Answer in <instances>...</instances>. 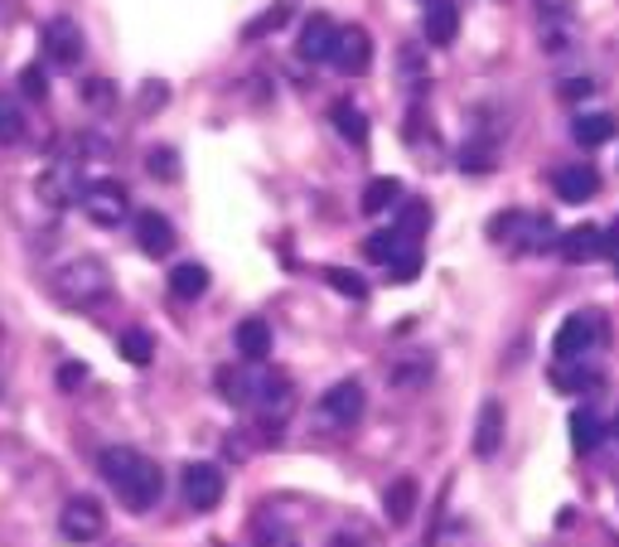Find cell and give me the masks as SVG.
I'll return each instance as SVG.
<instances>
[{
  "mask_svg": "<svg viewBox=\"0 0 619 547\" xmlns=\"http://www.w3.org/2000/svg\"><path fill=\"white\" fill-rule=\"evenodd\" d=\"M421 29H426V39L445 49V44L460 35V5H450V0H431V5H426Z\"/></svg>",
  "mask_w": 619,
  "mask_h": 547,
  "instance_id": "obj_18",
  "label": "cell"
},
{
  "mask_svg": "<svg viewBox=\"0 0 619 547\" xmlns=\"http://www.w3.org/2000/svg\"><path fill=\"white\" fill-rule=\"evenodd\" d=\"M551 383H557L561 393H595V388H600V373L585 368V359L581 364H557L551 368Z\"/></svg>",
  "mask_w": 619,
  "mask_h": 547,
  "instance_id": "obj_22",
  "label": "cell"
},
{
  "mask_svg": "<svg viewBox=\"0 0 619 547\" xmlns=\"http://www.w3.org/2000/svg\"><path fill=\"white\" fill-rule=\"evenodd\" d=\"M330 63H334V69H340L344 78H358V73L373 69V39H368V29H364V25H348V29H340V39H334Z\"/></svg>",
  "mask_w": 619,
  "mask_h": 547,
  "instance_id": "obj_9",
  "label": "cell"
},
{
  "mask_svg": "<svg viewBox=\"0 0 619 547\" xmlns=\"http://www.w3.org/2000/svg\"><path fill=\"white\" fill-rule=\"evenodd\" d=\"M571 136H576L585 151H591V146H605V141H615V117H605V111L576 117V121H571Z\"/></svg>",
  "mask_w": 619,
  "mask_h": 547,
  "instance_id": "obj_23",
  "label": "cell"
},
{
  "mask_svg": "<svg viewBox=\"0 0 619 547\" xmlns=\"http://www.w3.org/2000/svg\"><path fill=\"white\" fill-rule=\"evenodd\" d=\"M170 292L179 300H199L209 292V266L204 262H179L175 272H170Z\"/></svg>",
  "mask_w": 619,
  "mask_h": 547,
  "instance_id": "obj_21",
  "label": "cell"
},
{
  "mask_svg": "<svg viewBox=\"0 0 619 547\" xmlns=\"http://www.w3.org/2000/svg\"><path fill=\"white\" fill-rule=\"evenodd\" d=\"M78 204H83V214L93 218L97 228H117V223L131 214V199H127V189H121L117 180H93L83 189Z\"/></svg>",
  "mask_w": 619,
  "mask_h": 547,
  "instance_id": "obj_6",
  "label": "cell"
},
{
  "mask_svg": "<svg viewBox=\"0 0 619 547\" xmlns=\"http://www.w3.org/2000/svg\"><path fill=\"white\" fill-rule=\"evenodd\" d=\"M551 189H557L561 204H585V199H595V189H600V175H595V165H561V170L551 175Z\"/></svg>",
  "mask_w": 619,
  "mask_h": 547,
  "instance_id": "obj_13",
  "label": "cell"
},
{
  "mask_svg": "<svg viewBox=\"0 0 619 547\" xmlns=\"http://www.w3.org/2000/svg\"><path fill=\"white\" fill-rule=\"evenodd\" d=\"M585 97V93H591V78H571V83H561V97Z\"/></svg>",
  "mask_w": 619,
  "mask_h": 547,
  "instance_id": "obj_39",
  "label": "cell"
},
{
  "mask_svg": "<svg viewBox=\"0 0 619 547\" xmlns=\"http://www.w3.org/2000/svg\"><path fill=\"white\" fill-rule=\"evenodd\" d=\"M600 340H605V320L595 316V310H576V316L561 320L551 349H557V364H581Z\"/></svg>",
  "mask_w": 619,
  "mask_h": 547,
  "instance_id": "obj_3",
  "label": "cell"
},
{
  "mask_svg": "<svg viewBox=\"0 0 619 547\" xmlns=\"http://www.w3.org/2000/svg\"><path fill=\"white\" fill-rule=\"evenodd\" d=\"M397 199H402V185L392 180V175H378V180H368L364 199H358V209L378 218V214H388V209H397Z\"/></svg>",
  "mask_w": 619,
  "mask_h": 547,
  "instance_id": "obj_20",
  "label": "cell"
},
{
  "mask_svg": "<svg viewBox=\"0 0 619 547\" xmlns=\"http://www.w3.org/2000/svg\"><path fill=\"white\" fill-rule=\"evenodd\" d=\"M600 441H605V421L595 417V412H576V417H571V445H576V451H595Z\"/></svg>",
  "mask_w": 619,
  "mask_h": 547,
  "instance_id": "obj_27",
  "label": "cell"
},
{
  "mask_svg": "<svg viewBox=\"0 0 619 547\" xmlns=\"http://www.w3.org/2000/svg\"><path fill=\"white\" fill-rule=\"evenodd\" d=\"M364 407H368V393H364L358 378H344V383H334L330 393L320 397L324 421H334V427H354V421L364 417Z\"/></svg>",
  "mask_w": 619,
  "mask_h": 547,
  "instance_id": "obj_10",
  "label": "cell"
},
{
  "mask_svg": "<svg viewBox=\"0 0 619 547\" xmlns=\"http://www.w3.org/2000/svg\"><path fill=\"white\" fill-rule=\"evenodd\" d=\"M25 141V111L15 93H0V146H20Z\"/></svg>",
  "mask_w": 619,
  "mask_h": 547,
  "instance_id": "obj_24",
  "label": "cell"
},
{
  "mask_svg": "<svg viewBox=\"0 0 619 547\" xmlns=\"http://www.w3.org/2000/svg\"><path fill=\"white\" fill-rule=\"evenodd\" d=\"M431 378V359H412V364H392V383L397 388H416Z\"/></svg>",
  "mask_w": 619,
  "mask_h": 547,
  "instance_id": "obj_32",
  "label": "cell"
},
{
  "mask_svg": "<svg viewBox=\"0 0 619 547\" xmlns=\"http://www.w3.org/2000/svg\"><path fill=\"white\" fill-rule=\"evenodd\" d=\"M600 233H605V257H610L615 272H619V218L610 223V228H600Z\"/></svg>",
  "mask_w": 619,
  "mask_h": 547,
  "instance_id": "obj_37",
  "label": "cell"
},
{
  "mask_svg": "<svg viewBox=\"0 0 619 547\" xmlns=\"http://www.w3.org/2000/svg\"><path fill=\"white\" fill-rule=\"evenodd\" d=\"M83 378H87V368H83V364H63V368H59V388H78Z\"/></svg>",
  "mask_w": 619,
  "mask_h": 547,
  "instance_id": "obj_38",
  "label": "cell"
},
{
  "mask_svg": "<svg viewBox=\"0 0 619 547\" xmlns=\"http://www.w3.org/2000/svg\"><path fill=\"white\" fill-rule=\"evenodd\" d=\"M136 242L145 257H170L175 252V223L165 214H155V209H145L136 214Z\"/></svg>",
  "mask_w": 619,
  "mask_h": 547,
  "instance_id": "obj_15",
  "label": "cell"
},
{
  "mask_svg": "<svg viewBox=\"0 0 619 547\" xmlns=\"http://www.w3.org/2000/svg\"><path fill=\"white\" fill-rule=\"evenodd\" d=\"M416 495H421V489H416V479L412 475H402V479H392L388 485V495H382V513H388V523H412V513H416Z\"/></svg>",
  "mask_w": 619,
  "mask_h": 547,
  "instance_id": "obj_19",
  "label": "cell"
},
{
  "mask_svg": "<svg viewBox=\"0 0 619 547\" xmlns=\"http://www.w3.org/2000/svg\"><path fill=\"white\" fill-rule=\"evenodd\" d=\"M615 437H619V417H615Z\"/></svg>",
  "mask_w": 619,
  "mask_h": 547,
  "instance_id": "obj_40",
  "label": "cell"
},
{
  "mask_svg": "<svg viewBox=\"0 0 619 547\" xmlns=\"http://www.w3.org/2000/svg\"><path fill=\"white\" fill-rule=\"evenodd\" d=\"M179 489H184V504H189V509L209 513V509L223 504V489H228V479H223L218 465L199 461V465H184V479H179Z\"/></svg>",
  "mask_w": 619,
  "mask_h": 547,
  "instance_id": "obj_8",
  "label": "cell"
},
{
  "mask_svg": "<svg viewBox=\"0 0 619 547\" xmlns=\"http://www.w3.org/2000/svg\"><path fill=\"white\" fill-rule=\"evenodd\" d=\"M407 248H416V242H407V238H402L397 228H388V233H373V238L364 242V252L373 257V262H382V266H392V262H397V257L407 252Z\"/></svg>",
  "mask_w": 619,
  "mask_h": 547,
  "instance_id": "obj_26",
  "label": "cell"
},
{
  "mask_svg": "<svg viewBox=\"0 0 619 547\" xmlns=\"http://www.w3.org/2000/svg\"><path fill=\"white\" fill-rule=\"evenodd\" d=\"M286 20H290V10H286V5H272L262 20H257V25H247V39H257V35H272V29H281V25H286Z\"/></svg>",
  "mask_w": 619,
  "mask_h": 547,
  "instance_id": "obj_35",
  "label": "cell"
},
{
  "mask_svg": "<svg viewBox=\"0 0 619 547\" xmlns=\"http://www.w3.org/2000/svg\"><path fill=\"white\" fill-rule=\"evenodd\" d=\"M103 528H107V513H103V504H97L93 495H73L69 504H63V513H59V533L69 543H78V547L97 543V538H103Z\"/></svg>",
  "mask_w": 619,
  "mask_h": 547,
  "instance_id": "obj_5",
  "label": "cell"
},
{
  "mask_svg": "<svg viewBox=\"0 0 619 547\" xmlns=\"http://www.w3.org/2000/svg\"><path fill=\"white\" fill-rule=\"evenodd\" d=\"M330 121L340 127L344 141H354V146H364V141H368V117H364V111H358L354 103H334V107H330Z\"/></svg>",
  "mask_w": 619,
  "mask_h": 547,
  "instance_id": "obj_25",
  "label": "cell"
},
{
  "mask_svg": "<svg viewBox=\"0 0 619 547\" xmlns=\"http://www.w3.org/2000/svg\"><path fill=\"white\" fill-rule=\"evenodd\" d=\"M334 39H340V25H334L330 15H310L306 25H300V44H296V53H300L306 63H330Z\"/></svg>",
  "mask_w": 619,
  "mask_h": 547,
  "instance_id": "obj_11",
  "label": "cell"
},
{
  "mask_svg": "<svg viewBox=\"0 0 619 547\" xmlns=\"http://www.w3.org/2000/svg\"><path fill=\"white\" fill-rule=\"evenodd\" d=\"M233 344H238V354L247 364H266L272 359V325H266V320H242L238 325V334H233Z\"/></svg>",
  "mask_w": 619,
  "mask_h": 547,
  "instance_id": "obj_17",
  "label": "cell"
},
{
  "mask_svg": "<svg viewBox=\"0 0 619 547\" xmlns=\"http://www.w3.org/2000/svg\"><path fill=\"white\" fill-rule=\"evenodd\" d=\"M145 165H151V175H160V180H175V151H151L145 155Z\"/></svg>",
  "mask_w": 619,
  "mask_h": 547,
  "instance_id": "obj_36",
  "label": "cell"
},
{
  "mask_svg": "<svg viewBox=\"0 0 619 547\" xmlns=\"http://www.w3.org/2000/svg\"><path fill=\"white\" fill-rule=\"evenodd\" d=\"M53 292H59L63 306L87 310V306H97V300H107L111 276H107V266L97 262V257H78V262L59 266V276H53Z\"/></svg>",
  "mask_w": 619,
  "mask_h": 547,
  "instance_id": "obj_2",
  "label": "cell"
},
{
  "mask_svg": "<svg viewBox=\"0 0 619 547\" xmlns=\"http://www.w3.org/2000/svg\"><path fill=\"white\" fill-rule=\"evenodd\" d=\"M460 170H469V175L493 170V141H469V146L460 151Z\"/></svg>",
  "mask_w": 619,
  "mask_h": 547,
  "instance_id": "obj_30",
  "label": "cell"
},
{
  "mask_svg": "<svg viewBox=\"0 0 619 547\" xmlns=\"http://www.w3.org/2000/svg\"><path fill=\"white\" fill-rule=\"evenodd\" d=\"M557 252H561V262H571V266H581V262H595V257H605V233L595 228V223H581V228L561 233Z\"/></svg>",
  "mask_w": 619,
  "mask_h": 547,
  "instance_id": "obj_14",
  "label": "cell"
},
{
  "mask_svg": "<svg viewBox=\"0 0 619 547\" xmlns=\"http://www.w3.org/2000/svg\"><path fill=\"white\" fill-rule=\"evenodd\" d=\"M20 93L35 97V103H44V97H49V73H44L39 63H29V69L20 73Z\"/></svg>",
  "mask_w": 619,
  "mask_h": 547,
  "instance_id": "obj_33",
  "label": "cell"
},
{
  "mask_svg": "<svg viewBox=\"0 0 619 547\" xmlns=\"http://www.w3.org/2000/svg\"><path fill=\"white\" fill-rule=\"evenodd\" d=\"M83 180H78V165L73 160H59V165H49L44 170V180H39V194L49 199L53 209H69V204H78L83 199Z\"/></svg>",
  "mask_w": 619,
  "mask_h": 547,
  "instance_id": "obj_12",
  "label": "cell"
},
{
  "mask_svg": "<svg viewBox=\"0 0 619 547\" xmlns=\"http://www.w3.org/2000/svg\"><path fill=\"white\" fill-rule=\"evenodd\" d=\"M121 359L136 364V368H145V364L155 359V340H151L145 330H127V334H121Z\"/></svg>",
  "mask_w": 619,
  "mask_h": 547,
  "instance_id": "obj_28",
  "label": "cell"
},
{
  "mask_svg": "<svg viewBox=\"0 0 619 547\" xmlns=\"http://www.w3.org/2000/svg\"><path fill=\"white\" fill-rule=\"evenodd\" d=\"M83 29H78L73 15H53L49 25H44V59L53 63V69H78L83 63Z\"/></svg>",
  "mask_w": 619,
  "mask_h": 547,
  "instance_id": "obj_7",
  "label": "cell"
},
{
  "mask_svg": "<svg viewBox=\"0 0 619 547\" xmlns=\"http://www.w3.org/2000/svg\"><path fill=\"white\" fill-rule=\"evenodd\" d=\"M499 445H503V402L489 397L479 407V421H475V455L479 461H493Z\"/></svg>",
  "mask_w": 619,
  "mask_h": 547,
  "instance_id": "obj_16",
  "label": "cell"
},
{
  "mask_svg": "<svg viewBox=\"0 0 619 547\" xmlns=\"http://www.w3.org/2000/svg\"><path fill=\"white\" fill-rule=\"evenodd\" d=\"M489 238L493 242H509L513 252H543L551 248V218H533V214H503L489 223Z\"/></svg>",
  "mask_w": 619,
  "mask_h": 547,
  "instance_id": "obj_4",
  "label": "cell"
},
{
  "mask_svg": "<svg viewBox=\"0 0 619 547\" xmlns=\"http://www.w3.org/2000/svg\"><path fill=\"white\" fill-rule=\"evenodd\" d=\"M426 223H431V209H426V204H416V199H412V204H402V218H397V233H402V238H416V233H426Z\"/></svg>",
  "mask_w": 619,
  "mask_h": 547,
  "instance_id": "obj_31",
  "label": "cell"
},
{
  "mask_svg": "<svg viewBox=\"0 0 619 547\" xmlns=\"http://www.w3.org/2000/svg\"><path fill=\"white\" fill-rule=\"evenodd\" d=\"M97 465H103V479H107L111 489H117V499H121V504H127L131 513L155 509V499L165 495L160 465H155L151 455L131 451V445H107V451L97 455Z\"/></svg>",
  "mask_w": 619,
  "mask_h": 547,
  "instance_id": "obj_1",
  "label": "cell"
},
{
  "mask_svg": "<svg viewBox=\"0 0 619 547\" xmlns=\"http://www.w3.org/2000/svg\"><path fill=\"white\" fill-rule=\"evenodd\" d=\"M416 272H421V252H416V248H407V252L397 257V262L388 266L392 282H416Z\"/></svg>",
  "mask_w": 619,
  "mask_h": 547,
  "instance_id": "obj_34",
  "label": "cell"
},
{
  "mask_svg": "<svg viewBox=\"0 0 619 547\" xmlns=\"http://www.w3.org/2000/svg\"><path fill=\"white\" fill-rule=\"evenodd\" d=\"M324 282H330L340 296H348V300H364L368 296V282L358 272H348V266H324Z\"/></svg>",
  "mask_w": 619,
  "mask_h": 547,
  "instance_id": "obj_29",
  "label": "cell"
}]
</instances>
